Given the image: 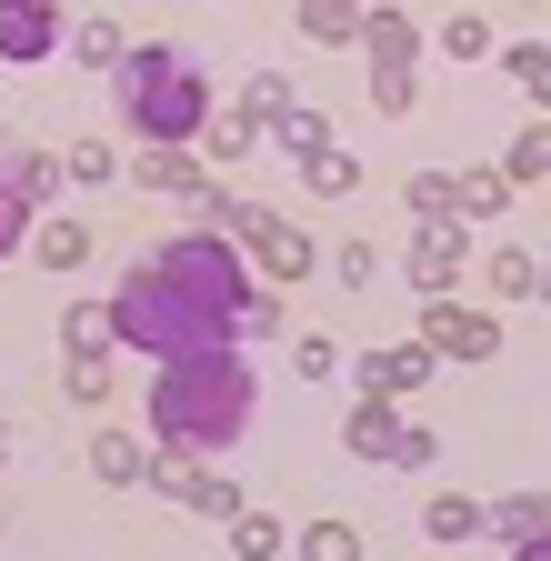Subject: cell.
Here are the masks:
<instances>
[{"mask_svg": "<svg viewBox=\"0 0 551 561\" xmlns=\"http://www.w3.org/2000/svg\"><path fill=\"white\" fill-rule=\"evenodd\" d=\"M481 291H492V301H531L541 291V261L531 251H492V261H481Z\"/></svg>", "mask_w": 551, "mask_h": 561, "instance_id": "cell-22", "label": "cell"}, {"mask_svg": "<svg viewBox=\"0 0 551 561\" xmlns=\"http://www.w3.org/2000/svg\"><path fill=\"white\" fill-rule=\"evenodd\" d=\"M441 50L451 60H481V50H492V21H481V11H451L441 21Z\"/></svg>", "mask_w": 551, "mask_h": 561, "instance_id": "cell-36", "label": "cell"}, {"mask_svg": "<svg viewBox=\"0 0 551 561\" xmlns=\"http://www.w3.org/2000/svg\"><path fill=\"white\" fill-rule=\"evenodd\" d=\"M341 442H352L361 461H401L422 471L441 451V432H422V421H401V401H352V421H341Z\"/></svg>", "mask_w": 551, "mask_h": 561, "instance_id": "cell-6", "label": "cell"}, {"mask_svg": "<svg viewBox=\"0 0 551 561\" xmlns=\"http://www.w3.org/2000/svg\"><path fill=\"white\" fill-rule=\"evenodd\" d=\"M432 362H441L432 341H381V351H361V401H411V391L432 381Z\"/></svg>", "mask_w": 551, "mask_h": 561, "instance_id": "cell-7", "label": "cell"}, {"mask_svg": "<svg viewBox=\"0 0 551 561\" xmlns=\"http://www.w3.org/2000/svg\"><path fill=\"white\" fill-rule=\"evenodd\" d=\"M60 41H71V21H60V11H41V0H0V60H50Z\"/></svg>", "mask_w": 551, "mask_h": 561, "instance_id": "cell-10", "label": "cell"}, {"mask_svg": "<svg viewBox=\"0 0 551 561\" xmlns=\"http://www.w3.org/2000/svg\"><path fill=\"white\" fill-rule=\"evenodd\" d=\"M251 411H261V381L241 362V341H221V351H191V362H171L151 381V442L161 451H221L251 432Z\"/></svg>", "mask_w": 551, "mask_h": 561, "instance_id": "cell-1", "label": "cell"}, {"mask_svg": "<svg viewBox=\"0 0 551 561\" xmlns=\"http://www.w3.org/2000/svg\"><path fill=\"white\" fill-rule=\"evenodd\" d=\"M31 231H41V210H31V191H21V151L0 140V261H11Z\"/></svg>", "mask_w": 551, "mask_h": 561, "instance_id": "cell-15", "label": "cell"}, {"mask_svg": "<svg viewBox=\"0 0 551 561\" xmlns=\"http://www.w3.org/2000/svg\"><path fill=\"white\" fill-rule=\"evenodd\" d=\"M271 331H282V291H251V301H241V331H231V341H271Z\"/></svg>", "mask_w": 551, "mask_h": 561, "instance_id": "cell-39", "label": "cell"}, {"mask_svg": "<svg viewBox=\"0 0 551 561\" xmlns=\"http://www.w3.org/2000/svg\"><path fill=\"white\" fill-rule=\"evenodd\" d=\"M130 181H141L151 201H211V171H200V151H141V161H130Z\"/></svg>", "mask_w": 551, "mask_h": 561, "instance_id": "cell-11", "label": "cell"}, {"mask_svg": "<svg viewBox=\"0 0 551 561\" xmlns=\"http://www.w3.org/2000/svg\"><path fill=\"white\" fill-rule=\"evenodd\" d=\"M151 271L171 280V291H191L211 321H231L241 331V301H251V261H241V241H221V231H171L161 251H151Z\"/></svg>", "mask_w": 551, "mask_h": 561, "instance_id": "cell-4", "label": "cell"}, {"mask_svg": "<svg viewBox=\"0 0 551 561\" xmlns=\"http://www.w3.org/2000/svg\"><path fill=\"white\" fill-rule=\"evenodd\" d=\"M111 331H120V351H141V362H191V351H221L231 341V321H211L191 291H171V280L151 271V251L130 261V280L111 291Z\"/></svg>", "mask_w": 551, "mask_h": 561, "instance_id": "cell-3", "label": "cell"}, {"mask_svg": "<svg viewBox=\"0 0 551 561\" xmlns=\"http://www.w3.org/2000/svg\"><path fill=\"white\" fill-rule=\"evenodd\" d=\"M111 101L151 151H200V130H211V81H200V60L181 41H141L111 70Z\"/></svg>", "mask_w": 551, "mask_h": 561, "instance_id": "cell-2", "label": "cell"}, {"mask_svg": "<svg viewBox=\"0 0 551 561\" xmlns=\"http://www.w3.org/2000/svg\"><path fill=\"white\" fill-rule=\"evenodd\" d=\"M461 271H471V231H461V221H441V231L411 241V291H422V301H451Z\"/></svg>", "mask_w": 551, "mask_h": 561, "instance_id": "cell-9", "label": "cell"}, {"mask_svg": "<svg viewBox=\"0 0 551 561\" xmlns=\"http://www.w3.org/2000/svg\"><path fill=\"white\" fill-rule=\"evenodd\" d=\"M331 271H341V291H371V280H381V251H371V241H341Z\"/></svg>", "mask_w": 551, "mask_h": 561, "instance_id": "cell-37", "label": "cell"}, {"mask_svg": "<svg viewBox=\"0 0 551 561\" xmlns=\"http://www.w3.org/2000/svg\"><path fill=\"white\" fill-rule=\"evenodd\" d=\"M120 331H111V301H71L60 311V351H71V362H101Z\"/></svg>", "mask_w": 551, "mask_h": 561, "instance_id": "cell-18", "label": "cell"}, {"mask_svg": "<svg viewBox=\"0 0 551 561\" xmlns=\"http://www.w3.org/2000/svg\"><path fill=\"white\" fill-rule=\"evenodd\" d=\"M492 531H502L512 551L551 541V491H512V502H492Z\"/></svg>", "mask_w": 551, "mask_h": 561, "instance_id": "cell-16", "label": "cell"}, {"mask_svg": "<svg viewBox=\"0 0 551 561\" xmlns=\"http://www.w3.org/2000/svg\"><path fill=\"white\" fill-rule=\"evenodd\" d=\"M301 181H311L321 201H352V191H361V161H352V151L331 140V151H311V161H301Z\"/></svg>", "mask_w": 551, "mask_h": 561, "instance_id": "cell-24", "label": "cell"}, {"mask_svg": "<svg viewBox=\"0 0 551 561\" xmlns=\"http://www.w3.org/2000/svg\"><path fill=\"white\" fill-rule=\"evenodd\" d=\"M361 50H371V101L401 121L422 101V21L411 11H361Z\"/></svg>", "mask_w": 551, "mask_h": 561, "instance_id": "cell-5", "label": "cell"}, {"mask_svg": "<svg viewBox=\"0 0 551 561\" xmlns=\"http://www.w3.org/2000/svg\"><path fill=\"white\" fill-rule=\"evenodd\" d=\"M271 130H282V151H291V161H311V151H331V111H301V101H291L282 121H271Z\"/></svg>", "mask_w": 551, "mask_h": 561, "instance_id": "cell-27", "label": "cell"}, {"mask_svg": "<svg viewBox=\"0 0 551 561\" xmlns=\"http://www.w3.org/2000/svg\"><path fill=\"white\" fill-rule=\"evenodd\" d=\"M291 551H301V561H361V531H352V522H301Z\"/></svg>", "mask_w": 551, "mask_h": 561, "instance_id": "cell-26", "label": "cell"}, {"mask_svg": "<svg viewBox=\"0 0 551 561\" xmlns=\"http://www.w3.org/2000/svg\"><path fill=\"white\" fill-rule=\"evenodd\" d=\"M60 171H71L81 191H101V181H120V151H111V140H71V151H60Z\"/></svg>", "mask_w": 551, "mask_h": 561, "instance_id": "cell-30", "label": "cell"}, {"mask_svg": "<svg viewBox=\"0 0 551 561\" xmlns=\"http://www.w3.org/2000/svg\"><path fill=\"white\" fill-rule=\"evenodd\" d=\"M60 391H71L81 411H101V401H111V362H71V371H60Z\"/></svg>", "mask_w": 551, "mask_h": 561, "instance_id": "cell-38", "label": "cell"}, {"mask_svg": "<svg viewBox=\"0 0 551 561\" xmlns=\"http://www.w3.org/2000/svg\"><path fill=\"white\" fill-rule=\"evenodd\" d=\"M291 111V81H282V70H261V81H241V121L261 130V121H282Z\"/></svg>", "mask_w": 551, "mask_h": 561, "instance_id": "cell-32", "label": "cell"}, {"mask_svg": "<svg viewBox=\"0 0 551 561\" xmlns=\"http://www.w3.org/2000/svg\"><path fill=\"white\" fill-rule=\"evenodd\" d=\"M200 210H211V231H221V241H251V231L271 221V210H261V201H231V191H211V201H200Z\"/></svg>", "mask_w": 551, "mask_h": 561, "instance_id": "cell-34", "label": "cell"}, {"mask_svg": "<svg viewBox=\"0 0 551 561\" xmlns=\"http://www.w3.org/2000/svg\"><path fill=\"white\" fill-rule=\"evenodd\" d=\"M251 140H261V130H251L241 111H231V121H211V130H200V171H211V161H251Z\"/></svg>", "mask_w": 551, "mask_h": 561, "instance_id": "cell-31", "label": "cell"}, {"mask_svg": "<svg viewBox=\"0 0 551 561\" xmlns=\"http://www.w3.org/2000/svg\"><path fill=\"white\" fill-rule=\"evenodd\" d=\"M231 551H241V561H271V551H291V531L261 522V512H241V522H231Z\"/></svg>", "mask_w": 551, "mask_h": 561, "instance_id": "cell-35", "label": "cell"}, {"mask_svg": "<svg viewBox=\"0 0 551 561\" xmlns=\"http://www.w3.org/2000/svg\"><path fill=\"white\" fill-rule=\"evenodd\" d=\"M451 210H461V221H502V210H512V171H502V161L451 171Z\"/></svg>", "mask_w": 551, "mask_h": 561, "instance_id": "cell-13", "label": "cell"}, {"mask_svg": "<svg viewBox=\"0 0 551 561\" xmlns=\"http://www.w3.org/2000/svg\"><path fill=\"white\" fill-rule=\"evenodd\" d=\"M291 31H301V41H321V50H352V41H361V11H352V0H301Z\"/></svg>", "mask_w": 551, "mask_h": 561, "instance_id": "cell-17", "label": "cell"}, {"mask_svg": "<svg viewBox=\"0 0 551 561\" xmlns=\"http://www.w3.org/2000/svg\"><path fill=\"white\" fill-rule=\"evenodd\" d=\"M71 50H81L91 70H120V60H130V50H120V21H111V11H91V21L71 31Z\"/></svg>", "mask_w": 551, "mask_h": 561, "instance_id": "cell-29", "label": "cell"}, {"mask_svg": "<svg viewBox=\"0 0 551 561\" xmlns=\"http://www.w3.org/2000/svg\"><path fill=\"white\" fill-rule=\"evenodd\" d=\"M541 301H551V271H541Z\"/></svg>", "mask_w": 551, "mask_h": 561, "instance_id": "cell-42", "label": "cell"}, {"mask_svg": "<svg viewBox=\"0 0 551 561\" xmlns=\"http://www.w3.org/2000/svg\"><path fill=\"white\" fill-rule=\"evenodd\" d=\"M241 251H251L261 280H311V231H291V221H261Z\"/></svg>", "mask_w": 551, "mask_h": 561, "instance_id": "cell-12", "label": "cell"}, {"mask_svg": "<svg viewBox=\"0 0 551 561\" xmlns=\"http://www.w3.org/2000/svg\"><path fill=\"white\" fill-rule=\"evenodd\" d=\"M341 362H352V351H341L331 331H301V341H291V371H301V381H331Z\"/></svg>", "mask_w": 551, "mask_h": 561, "instance_id": "cell-33", "label": "cell"}, {"mask_svg": "<svg viewBox=\"0 0 551 561\" xmlns=\"http://www.w3.org/2000/svg\"><path fill=\"white\" fill-rule=\"evenodd\" d=\"M422 531H432V541H481V531H492V512H481L471 491H441V502L422 512Z\"/></svg>", "mask_w": 551, "mask_h": 561, "instance_id": "cell-20", "label": "cell"}, {"mask_svg": "<svg viewBox=\"0 0 551 561\" xmlns=\"http://www.w3.org/2000/svg\"><path fill=\"white\" fill-rule=\"evenodd\" d=\"M512 561H551V541H531V551H512Z\"/></svg>", "mask_w": 551, "mask_h": 561, "instance_id": "cell-40", "label": "cell"}, {"mask_svg": "<svg viewBox=\"0 0 551 561\" xmlns=\"http://www.w3.org/2000/svg\"><path fill=\"white\" fill-rule=\"evenodd\" d=\"M502 171H512V191H521V181H551V121H521V140H512Z\"/></svg>", "mask_w": 551, "mask_h": 561, "instance_id": "cell-28", "label": "cell"}, {"mask_svg": "<svg viewBox=\"0 0 551 561\" xmlns=\"http://www.w3.org/2000/svg\"><path fill=\"white\" fill-rule=\"evenodd\" d=\"M151 491H161V502H191V512H200L211 471H191V451H151Z\"/></svg>", "mask_w": 551, "mask_h": 561, "instance_id": "cell-25", "label": "cell"}, {"mask_svg": "<svg viewBox=\"0 0 551 561\" xmlns=\"http://www.w3.org/2000/svg\"><path fill=\"white\" fill-rule=\"evenodd\" d=\"M441 362H502V321L471 311V301H432V331H422Z\"/></svg>", "mask_w": 551, "mask_h": 561, "instance_id": "cell-8", "label": "cell"}, {"mask_svg": "<svg viewBox=\"0 0 551 561\" xmlns=\"http://www.w3.org/2000/svg\"><path fill=\"white\" fill-rule=\"evenodd\" d=\"M91 471H101L111 491H141V481H151V451L130 442V432H101V442H91Z\"/></svg>", "mask_w": 551, "mask_h": 561, "instance_id": "cell-19", "label": "cell"}, {"mask_svg": "<svg viewBox=\"0 0 551 561\" xmlns=\"http://www.w3.org/2000/svg\"><path fill=\"white\" fill-rule=\"evenodd\" d=\"M502 70L531 91V111L551 121V41H502Z\"/></svg>", "mask_w": 551, "mask_h": 561, "instance_id": "cell-21", "label": "cell"}, {"mask_svg": "<svg viewBox=\"0 0 551 561\" xmlns=\"http://www.w3.org/2000/svg\"><path fill=\"white\" fill-rule=\"evenodd\" d=\"M401 201H411V221H422V231L461 221V210H451V171H411V181H401Z\"/></svg>", "mask_w": 551, "mask_h": 561, "instance_id": "cell-23", "label": "cell"}, {"mask_svg": "<svg viewBox=\"0 0 551 561\" xmlns=\"http://www.w3.org/2000/svg\"><path fill=\"white\" fill-rule=\"evenodd\" d=\"M0 461H11V421H0Z\"/></svg>", "mask_w": 551, "mask_h": 561, "instance_id": "cell-41", "label": "cell"}, {"mask_svg": "<svg viewBox=\"0 0 551 561\" xmlns=\"http://www.w3.org/2000/svg\"><path fill=\"white\" fill-rule=\"evenodd\" d=\"M31 261L41 271H81L91 261V221H81V210H50V221L31 231Z\"/></svg>", "mask_w": 551, "mask_h": 561, "instance_id": "cell-14", "label": "cell"}]
</instances>
